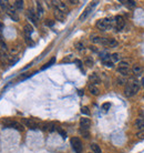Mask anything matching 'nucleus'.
<instances>
[{"mask_svg":"<svg viewBox=\"0 0 144 153\" xmlns=\"http://www.w3.org/2000/svg\"><path fill=\"white\" fill-rule=\"evenodd\" d=\"M2 123H3L7 128H13V129H17V130H19V131H22V130H23V127L21 125L20 123L16 122V121H12V120H9V119L3 120Z\"/></svg>","mask_w":144,"mask_h":153,"instance_id":"obj_3","label":"nucleus"},{"mask_svg":"<svg viewBox=\"0 0 144 153\" xmlns=\"http://www.w3.org/2000/svg\"><path fill=\"white\" fill-rule=\"evenodd\" d=\"M2 27H3V25H2L1 22H0V28H2Z\"/></svg>","mask_w":144,"mask_h":153,"instance_id":"obj_38","label":"nucleus"},{"mask_svg":"<svg viewBox=\"0 0 144 153\" xmlns=\"http://www.w3.org/2000/svg\"><path fill=\"white\" fill-rule=\"evenodd\" d=\"M24 40H26V42H27V44H28V46H30V47L34 46V42L31 40L30 36H26V37H24Z\"/></svg>","mask_w":144,"mask_h":153,"instance_id":"obj_22","label":"nucleus"},{"mask_svg":"<svg viewBox=\"0 0 144 153\" xmlns=\"http://www.w3.org/2000/svg\"><path fill=\"white\" fill-rule=\"evenodd\" d=\"M132 71H133L134 74H141L142 73V71H143V69H142V67L141 66H139V64H136V66H134L133 69H132Z\"/></svg>","mask_w":144,"mask_h":153,"instance_id":"obj_16","label":"nucleus"},{"mask_svg":"<svg viewBox=\"0 0 144 153\" xmlns=\"http://www.w3.org/2000/svg\"><path fill=\"white\" fill-rule=\"evenodd\" d=\"M119 68H129V63L126 61H121L119 63Z\"/></svg>","mask_w":144,"mask_h":153,"instance_id":"obj_27","label":"nucleus"},{"mask_svg":"<svg viewBox=\"0 0 144 153\" xmlns=\"http://www.w3.org/2000/svg\"><path fill=\"white\" fill-rule=\"evenodd\" d=\"M81 112L83 114H85V115H90V111H89V109L87 108V107H83L82 109H81Z\"/></svg>","mask_w":144,"mask_h":153,"instance_id":"obj_28","label":"nucleus"},{"mask_svg":"<svg viewBox=\"0 0 144 153\" xmlns=\"http://www.w3.org/2000/svg\"><path fill=\"white\" fill-rule=\"evenodd\" d=\"M91 150L93 151V153H102L100 146H99L96 143H92V144H91Z\"/></svg>","mask_w":144,"mask_h":153,"instance_id":"obj_17","label":"nucleus"},{"mask_svg":"<svg viewBox=\"0 0 144 153\" xmlns=\"http://www.w3.org/2000/svg\"><path fill=\"white\" fill-rule=\"evenodd\" d=\"M90 124H91V121H90V119H88V118H82V119L80 120V125H81V129L89 130Z\"/></svg>","mask_w":144,"mask_h":153,"instance_id":"obj_7","label":"nucleus"},{"mask_svg":"<svg viewBox=\"0 0 144 153\" xmlns=\"http://www.w3.org/2000/svg\"><path fill=\"white\" fill-rule=\"evenodd\" d=\"M0 6H1V8H2V9H5L6 11H7V9L9 8V7H8V5H7V1H0Z\"/></svg>","mask_w":144,"mask_h":153,"instance_id":"obj_26","label":"nucleus"},{"mask_svg":"<svg viewBox=\"0 0 144 153\" xmlns=\"http://www.w3.org/2000/svg\"><path fill=\"white\" fill-rule=\"evenodd\" d=\"M28 18L30 19V21L33 22V25H37L38 23V16L36 15V12L33 10H28Z\"/></svg>","mask_w":144,"mask_h":153,"instance_id":"obj_9","label":"nucleus"},{"mask_svg":"<svg viewBox=\"0 0 144 153\" xmlns=\"http://www.w3.org/2000/svg\"><path fill=\"white\" fill-rule=\"evenodd\" d=\"M89 91L91 92V94H93V95H98L99 94V89L95 87V85H93V84H90L89 85Z\"/></svg>","mask_w":144,"mask_h":153,"instance_id":"obj_15","label":"nucleus"},{"mask_svg":"<svg viewBox=\"0 0 144 153\" xmlns=\"http://www.w3.org/2000/svg\"><path fill=\"white\" fill-rule=\"evenodd\" d=\"M110 107H111V104H110V103H103V104H102V110H104V111H108V110L110 109Z\"/></svg>","mask_w":144,"mask_h":153,"instance_id":"obj_29","label":"nucleus"},{"mask_svg":"<svg viewBox=\"0 0 144 153\" xmlns=\"http://www.w3.org/2000/svg\"><path fill=\"white\" fill-rule=\"evenodd\" d=\"M70 2H71L72 5H75V3H78V1H73V0H70Z\"/></svg>","mask_w":144,"mask_h":153,"instance_id":"obj_37","label":"nucleus"},{"mask_svg":"<svg viewBox=\"0 0 144 153\" xmlns=\"http://www.w3.org/2000/svg\"><path fill=\"white\" fill-rule=\"evenodd\" d=\"M112 19L111 18H104V19H101L96 22V28L100 29L101 31H105L108 29H110L112 27Z\"/></svg>","mask_w":144,"mask_h":153,"instance_id":"obj_1","label":"nucleus"},{"mask_svg":"<svg viewBox=\"0 0 144 153\" xmlns=\"http://www.w3.org/2000/svg\"><path fill=\"white\" fill-rule=\"evenodd\" d=\"M22 121H23V123H24L29 129H37V128L40 125V124H38V123L36 122L33 119H23Z\"/></svg>","mask_w":144,"mask_h":153,"instance_id":"obj_5","label":"nucleus"},{"mask_svg":"<svg viewBox=\"0 0 144 153\" xmlns=\"http://www.w3.org/2000/svg\"><path fill=\"white\" fill-rule=\"evenodd\" d=\"M111 59H112V61H119L120 60V54L119 53H112L111 54Z\"/></svg>","mask_w":144,"mask_h":153,"instance_id":"obj_24","label":"nucleus"},{"mask_svg":"<svg viewBox=\"0 0 144 153\" xmlns=\"http://www.w3.org/2000/svg\"><path fill=\"white\" fill-rule=\"evenodd\" d=\"M101 44L106 46V47H115L118 44V42L115 39H109V38H102L101 40Z\"/></svg>","mask_w":144,"mask_h":153,"instance_id":"obj_6","label":"nucleus"},{"mask_svg":"<svg viewBox=\"0 0 144 153\" xmlns=\"http://www.w3.org/2000/svg\"><path fill=\"white\" fill-rule=\"evenodd\" d=\"M91 9H92V6H89V7H88V8L85 9V10L83 11V13H82V15H81V16H80V18H79V19H80V21L84 20V19H85L87 17H88V15L90 13V11H91Z\"/></svg>","mask_w":144,"mask_h":153,"instance_id":"obj_14","label":"nucleus"},{"mask_svg":"<svg viewBox=\"0 0 144 153\" xmlns=\"http://www.w3.org/2000/svg\"><path fill=\"white\" fill-rule=\"evenodd\" d=\"M142 82H143V85H144V79H143V81H142Z\"/></svg>","mask_w":144,"mask_h":153,"instance_id":"obj_39","label":"nucleus"},{"mask_svg":"<svg viewBox=\"0 0 144 153\" xmlns=\"http://www.w3.org/2000/svg\"><path fill=\"white\" fill-rule=\"evenodd\" d=\"M74 62H75V63L78 64V67H79V68H80V69H81V70L83 71V69H82V62L80 61V60H75Z\"/></svg>","mask_w":144,"mask_h":153,"instance_id":"obj_34","label":"nucleus"},{"mask_svg":"<svg viewBox=\"0 0 144 153\" xmlns=\"http://www.w3.org/2000/svg\"><path fill=\"white\" fill-rule=\"evenodd\" d=\"M54 61H55V58H52L50 61L48 62V63H46V64L42 67V70H43V69H46V68H48V67H50L51 64H53V63H54Z\"/></svg>","mask_w":144,"mask_h":153,"instance_id":"obj_25","label":"nucleus"},{"mask_svg":"<svg viewBox=\"0 0 144 153\" xmlns=\"http://www.w3.org/2000/svg\"><path fill=\"white\" fill-rule=\"evenodd\" d=\"M118 72L123 74V76H127L130 70H129V68H118Z\"/></svg>","mask_w":144,"mask_h":153,"instance_id":"obj_21","label":"nucleus"},{"mask_svg":"<svg viewBox=\"0 0 144 153\" xmlns=\"http://www.w3.org/2000/svg\"><path fill=\"white\" fill-rule=\"evenodd\" d=\"M85 64L88 66V67H92L93 66V60L91 58H88L87 60H85Z\"/></svg>","mask_w":144,"mask_h":153,"instance_id":"obj_30","label":"nucleus"},{"mask_svg":"<svg viewBox=\"0 0 144 153\" xmlns=\"http://www.w3.org/2000/svg\"><path fill=\"white\" fill-rule=\"evenodd\" d=\"M47 25H48V26H53V21H52V20H47Z\"/></svg>","mask_w":144,"mask_h":153,"instance_id":"obj_36","label":"nucleus"},{"mask_svg":"<svg viewBox=\"0 0 144 153\" xmlns=\"http://www.w3.org/2000/svg\"><path fill=\"white\" fill-rule=\"evenodd\" d=\"M89 153H91V152H89Z\"/></svg>","mask_w":144,"mask_h":153,"instance_id":"obj_40","label":"nucleus"},{"mask_svg":"<svg viewBox=\"0 0 144 153\" xmlns=\"http://www.w3.org/2000/svg\"><path fill=\"white\" fill-rule=\"evenodd\" d=\"M136 136H137V138H140V139H144V133H137V134H136Z\"/></svg>","mask_w":144,"mask_h":153,"instance_id":"obj_35","label":"nucleus"},{"mask_svg":"<svg viewBox=\"0 0 144 153\" xmlns=\"http://www.w3.org/2000/svg\"><path fill=\"white\" fill-rule=\"evenodd\" d=\"M89 80H90V82L92 83L93 85L100 83V78H99V76H98L96 73H92V74L89 77Z\"/></svg>","mask_w":144,"mask_h":153,"instance_id":"obj_12","label":"nucleus"},{"mask_svg":"<svg viewBox=\"0 0 144 153\" xmlns=\"http://www.w3.org/2000/svg\"><path fill=\"white\" fill-rule=\"evenodd\" d=\"M13 6H15V8H17V9H19V10H21V9L23 8V1H20V0H17V1H15Z\"/></svg>","mask_w":144,"mask_h":153,"instance_id":"obj_20","label":"nucleus"},{"mask_svg":"<svg viewBox=\"0 0 144 153\" xmlns=\"http://www.w3.org/2000/svg\"><path fill=\"white\" fill-rule=\"evenodd\" d=\"M75 46H77L78 50H82V49H83V44H82V43H81V42H78V43H77Z\"/></svg>","mask_w":144,"mask_h":153,"instance_id":"obj_33","label":"nucleus"},{"mask_svg":"<svg viewBox=\"0 0 144 153\" xmlns=\"http://www.w3.org/2000/svg\"><path fill=\"white\" fill-rule=\"evenodd\" d=\"M37 13H38V16L39 17H41L42 15H43V8H42V5H41V2H37Z\"/></svg>","mask_w":144,"mask_h":153,"instance_id":"obj_19","label":"nucleus"},{"mask_svg":"<svg viewBox=\"0 0 144 153\" xmlns=\"http://www.w3.org/2000/svg\"><path fill=\"white\" fill-rule=\"evenodd\" d=\"M54 17H55L57 20L63 21L65 19V13H63L62 11L58 10V9H55V10H54Z\"/></svg>","mask_w":144,"mask_h":153,"instance_id":"obj_11","label":"nucleus"},{"mask_svg":"<svg viewBox=\"0 0 144 153\" xmlns=\"http://www.w3.org/2000/svg\"><path fill=\"white\" fill-rule=\"evenodd\" d=\"M32 31H33L32 26H30V25H26L24 26V34L26 36H30L31 33H32Z\"/></svg>","mask_w":144,"mask_h":153,"instance_id":"obj_18","label":"nucleus"},{"mask_svg":"<svg viewBox=\"0 0 144 153\" xmlns=\"http://www.w3.org/2000/svg\"><path fill=\"white\" fill-rule=\"evenodd\" d=\"M121 2H123V3H127V6H129V7H134V6H135V1H121Z\"/></svg>","mask_w":144,"mask_h":153,"instance_id":"obj_31","label":"nucleus"},{"mask_svg":"<svg viewBox=\"0 0 144 153\" xmlns=\"http://www.w3.org/2000/svg\"><path fill=\"white\" fill-rule=\"evenodd\" d=\"M71 145H72V149L74 150V152L75 153H81L82 152V142H81V140L79 139V138H72L71 139Z\"/></svg>","mask_w":144,"mask_h":153,"instance_id":"obj_2","label":"nucleus"},{"mask_svg":"<svg viewBox=\"0 0 144 153\" xmlns=\"http://www.w3.org/2000/svg\"><path fill=\"white\" fill-rule=\"evenodd\" d=\"M125 26V20L122 16H116L115 17V27L118 30H122Z\"/></svg>","mask_w":144,"mask_h":153,"instance_id":"obj_4","label":"nucleus"},{"mask_svg":"<svg viewBox=\"0 0 144 153\" xmlns=\"http://www.w3.org/2000/svg\"><path fill=\"white\" fill-rule=\"evenodd\" d=\"M58 132H59V133H60V134H61L62 138H63V139H65V138H67V133L64 132L63 130H61V129H59V128H58Z\"/></svg>","mask_w":144,"mask_h":153,"instance_id":"obj_32","label":"nucleus"},{"mask_svg":"<svg viewBox=\"0 0 144 153\" xmlns=\"http://www.w3.org/2000/svg\"><path fill=\"white\" fill-rule=\"evenodd\" d=\"M124 92H125V95H126V97H133V95L136 94V92L134 91V89L132 88V85H131V84H127V85L125 87Z\"/></svg>","mask_w":144,"mask_h":153,"instance_id":"obj_10","label":"nucleus"},{"mask_svg":"<svg viewBox=\"0 0 144 153\" xmlns=\"http://www.w3.org/2000/svg\"><path fill=\"white\" fill-rule=\"evenodd\" d=\"M80 133L82 134L85 139H88V138L90 136V133H89V131H88V130H85V129H80Z\"/></svg>","mask_w":144,"mask_h":153,"instance_id":"obj_23","label":"nucleus"},{"mask_svg":"<svg viewBox=\"0 0 144 153\" xmlns=\"http://www.w3.org/2000/svg\"><path fill=\"white\" fill-rule=\"evenodd\" d=\"M135 127H136L140 131H144V119H141V118L136 119V121H135Z\"/></svg>","mask_w":144,"mask_h":153,"instance_id":"obj_13","label":"nucleus"},{"mask_svg":"<svg viewBox=\"0 0 144 153\" xmlns=\"http://www.w3.org/2000/svg\"><path fill=\"white\" fill-rule=\"evenodd\" d=\"M7 13L9 15V17H10L12 20H15V21H18V20H19V17H18L17 12L15 11V9H13V8L9 7V8L7 9Z\"/></svg>","mask_w":144,"mask_h":153,"instance_id":"obj_8","label":"nucleus"}]
</instances>
